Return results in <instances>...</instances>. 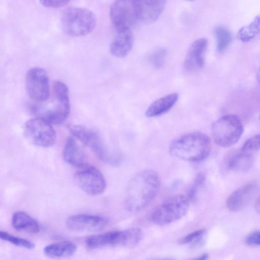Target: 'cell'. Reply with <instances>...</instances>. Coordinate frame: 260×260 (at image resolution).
Instances as JSON below:
<instances>
[{
	"mask_svg": "<svg viewBox=\"0 0 260 260\" xmlns=\"http://www.w3.org/2000/svg\"><path fill=\"white\" fill-rule=\"evenodd\" d=\"M160 185V177L153 170H144L136 174L127 186L125 200L126 210L136 212L144 209L156 196Z\"/></svg>",
	"mask_w": 260,
	"mask_h": 260,
	"instance_id": "1",
	"label": "cell"
},
{
	"mask_svg": "<svg viewBox=\"0 0 260 260\" xmlns=\"http://www.w3.org/2000/svg\"><path fill=\"white\" fill-rule=\"evenodd\" d=\"M211 145L209 137L200 132L187 134L173 141L170 152L174 156L191 162L206 158L210 154Z\"/></svg>",
	"mask_w": 260,
	"mask_h": 260,
	"instance_id": "2",
	"label": "cell"
},
{
	"mask_svg": "<svg viewBox=\"0 0 260 260\" xmlns=\"http://www.w3.org/2000/svg\"><path fill=\"white\" fill-rule=\"evenodd\" d=\"M63 31L72 37H81L91 33L96 24L95 14L90 10L81 7H70L61 16Z\"/></svg>",
	"mask_w": 260,
	"mask_h": 260,
	"instance_id": "3",
	"label": "cell"
},
{
	"mask_svg": "<svg viewBox=\"0 0 260 260\" xmlns=\"http://www.w3.org/2000/svg\"><path fill=\"white\" fill-rule=\"evenodd\" d=\"M53 105L45 109L35 108L34 112L52 124L63 123L69 117L70 112L69 89L62 81L56 80L53 85Z\"/></svg>",
	"mask_w": 260,
	"mask_h": 260,
	"instance_id": "4",
	"label": "cell"
},
{
	"mask_svg": "<svg viewBox=\"0 0 260 260\" xmlns=\"http://www.w3.org/2000/svg\"><path fill=\"white\" fill-rule=\"evenodd\" d=\"M211 129L216 144L221 147H228L236 144L240 139L243 126L238 115L228 114L215 121Z\"/></svg>",
	"mask_w": 260,
	"mask_h": 260,
	"instance_id": "5",
	"label": "cell"
},
{
	"mask_svg": "<svg viewBox=\"0 0 260 260\" xmlns=\"http://www.w3.org/2000/svg\"><path fill=\"white\" fill-rule=\"evenodd\" d=\"M187 196L177 194L167 199L153 212L151 219L156 224L166 225L182 218L189 209Z\"/></svg>",
	"mask_w": 260,
	"mask_h": 260,
	"instance_id": "6",
	"label": "cell"
},
{
	"mask_svg": "<svg viewBox=\"0 0 260 260\" xmlns=\"http://www.w3.org/2000/svg\"><path fill=\"white\" fill-rule=\"evenodd\" d=\"M24 133L30 142L39 147H50L56 141V135L52 124L42 117L37 116L27 120Z\"/></svg>",
	"mask_w": 260,
	"mask_h": 260,
	"instance_id": "7",
	"label": "cell"
},
{
	"mask_svg": "<svg viewBox=\"0 0 260 260\" xmlns=\"http://www.w3.org/2000/svg\"><path fill=\"white\" fill-rule=\"evenodd\" d=\"M27 93L33 101L42 103L50 95L49 78L47 72L39 67L29 69L25 77Z\"/></svg>",
	"mask_w": 260,
	"mask_h": 260,
	"instance_id": "8",
	"label": "cell"
},
{
	"mask_svg": "<svg viewBox=\"0 0 260 260\" xmlns=\"http://www.w3.org/2000/svg\"><path fill=\"white\" fill-rule=\"evenodd\" d=\"M110 17L117 32L131 30L138 21L133 0H115L110 8Z\"/></svg>",
	"mask_w": 260,
	"mask_h": 260,
	"instance_id": "9",
	"label": "cell"
},
{
	"mask_svg": "<svg viewBox=\"0 0 260 260\" xmlns=\"http://www.w3.org/2000/svg\"><path fill=\"white\" fill-rule=\"evenodd\" d=\"M68 128L72 136L88 147L99 159L106 162L110 161L108 151L97 132L78 124L71 125Z\"/></svg>",
	"mask_w": 260,
	"mask_h": 260,
	"instance_id": "10",
	"label": "cell"
},
{
	"mask_svg": "<svg viewBox=\"0 0 260 260\" xmlns=\"http://www.w3.org/2000/svg\"><path fill=\"white\" fill-rule=\"evenodd\" d=\"M75 180L83 191L91 196L101 194L104 192L107 186L103 174L93 167H83L75 174Z\"/></svg>",
	"mask_w": 260,
	"mask_h": 260,
	"instance_id": "11",
	"label": "cell"
},
{
	"mask_svg": "<svg viewBox=\"0 0 260 260\" xmlns=\"http://www.w3.org/2000/svg\"><path fill=\"white\" fill-rule=\"evenodd\" d=\"M107 224L106 219L99 215L79 214L70 216L67 226L71 231L79 232H95L102 230Z\"/></svg>",
	"mask_w": 260,
	"mask_h": 260,
	"instance_id": "12",
	"label": "cell"
},
{
	"mask_svg": "<svg viewBox=\"0 0 260 260\" xmlns=\"http://www.w3.org/2000/svg\"><path fill=\"white\" fill-rule=\"evenodd\" d=\"M167 0H133L138 21L150 24L157 20Z\"/></svg>",
	"mask_w": 260,
	"mask_h": 260,
	"instance_id": "13",
	"label": "cell"
},
{
	"mask_svg": "<svg viewBox=\"0 0 260 260\" xmlns=\"http://www.w3.org/2000/svg\"><path fill=\"white\" fill-rule=\"evenodd\" d=\"M258 189V185L255 182L246 184L238 188L227 199V209L234 212L243 210L254 198Z\"/></svg>",
	"mask_w": 260,
	"mask_h": 260,
	"instance_id": "14",
	"label": "cell"
},
{
	"mask_svg": "<svg viewBox=\"0 0 260 260\" xmlns=\"http://www.w3.org/2000/svg\"><path fill=\"white\" fill-rule=\"evenodd\" d=\"M207 47L208 41L205 38L197 39L191 44L184 62V68L186 71L194 73L203 67Z\"/></svg>",
	"mask_w": 260,
	"mask_h": 260,
	"instance_id": "15",
	"label": "cell"
},
{
	"mask_svg": "<svg viewBox=\"0 0 260 260\" xmlns=\"http://www.w3.org/2000/svg\"><path fill=\"white\" fill-rule=\"evenodd\" d=\"M122 231H111L89 237L86 240V244L90 249L122 246Z\"/></svg>",
	"mask_w": 260,
	"mask_h": 260,
	"instance_id": "16",
	"label": "cell"
},
{
	"mask_svg": "<svg viewBox=\"0 0 260 260\" xmlns=\"http://www.w3.org/2000/svg\"><path fill=\"white\" fill-rule=\"evenodd\" d=\"M62 156L69 165L76 167H84L87 165L86 158L75 138L69 137L65 143Z\"/></svg>",
	"mask_w": 260,
	"mask_h": 260,
	"instance_id": "17",
	"label": "cell"
},
{
	"mask_svg": "<svg viewBox=\"0 0 260 260\" xmlns=\"http://www.w3.org/2000/svg\"><path fill=\"white\" fill-rule=\"evenodd\" d=\"M134 42V36L131 30L117 32L110 46L111 54L115 57L122 58L132 50Z\"/></svg>",
	"mask_w": 260,
	"mask_h": 260,
	"instance_id": "18",
	"label": "cell"
},
{
	"mask_svg": "<svg viewBox=\"0 0 260 260\" xmlns=\"http://www.w3.org/2000/svg\"><path fill=\"white\" fill-rule=\"evenodd\" d=\"M178 98V94L174 92L155 101L148 107L145 115L153 117L165 114L174 106Z\"/></svg>",
	"mask_w": 260,
	"mask_h": 260,
	"instance_id": "19",
	"label": "cell"
},
{
	"mask_svg": "<svg viewBox=\"0 0 260 260\" xmlns=\"http://www.w3.org/2000/svg\"><path fill=\"white\" fill-rule=\"evenodd\" d=\"M12 225L16 230L31 234L40 231L39 223L23 211L15 212L12 217Z\"/></svg>",
	"mask_w": 260,
	"mask_h": 260,
	"instance_id": "20",
	"label": "cell"
},
{
	"mask_svg": "<svg viewBox=\"0 0 260 260\" xmlns=\"http://www.w3.org/2000/svg\"><path fill=\"white\" fill-rule=\"evenodd\" d=\"M77 249L75 244L67 241L48 245L44 247L43 252L48 257L60 258L74 255Z\"/></svg>",
	"mask_w": 260,
	"mask_h": 260,
	"instance_id": "21",
	"label": "cell"
},
{
	"mask_svg": "<svg viewBox=\"0 0 260 260\" xmlns=\"http://www.w3.org/2000/svg\"><path fill=\"white\" fill-rule=\"evenodd\" d=\"M253 163V155L247 151H242L230 158L227 164V167L232 171L245 172L249 170Z\"/></svg>",
	"mask_w": 260,
	"mask_h": 260,
	"instance_id": "22",
	"label": "cell"
},
{
	"mask_svg": "<svg viewBox=\"0 0 260 260\" xmlns=\"http://www.w3.org/2000/svg\"><path fill=\"white\" fill-rule=\"evenodd\" d=\"M260 34V14L256 15L248 25L241 27L238 31L237 37L243 43L249 42Z\"/></svg>",
	"mask_w": 260,
	"mask_h": 260,
	"instance_id": "23",
	"label": "cell"
},
{
	"mask_svg": "<svg viewBox=\"0 0 260 260\" xmlns=\"http://www.w3.org/2000/svg\"><path fill=\"white\" fill-rule=\"evenodd\" d=\"M214 34L216 42V50L219 53L222 52L232 41V34L227 28L222 25L216 26Z\"/></svg>",
	"mask_w": 260,
	"mask_h": 260,
	"instance_id": "24",
	"label": "cell"
},
{
	"mask_svg": "<svg viewBox=\"0 0 260 260\" xmlns=\"http://www.w3.org/2000/svg\"><path fill=\"white\" fill-rule=\"evenodd\" d=\"M143 238V232L139 228H133L122 231V246L134 248Z\"/></svg>",
	"mask_w": 260,
	"mask_h": 260,
	"instance_id": "25",
	"label": "cell"
},
{
	"mask_svg": "<svg viewBox=\"0 0 260 260\" xmlns=\"http://www.w3.org/2000/svg\"><path fill=\"white\" fill-rule=\"evenodd\" d=\"M1 239L7 241L15 246L21 247L27 249H32L35 248V244L27 239L12 235L6 232H0Z\"/></svg>",
	"mask_w": 260,
	"mask_h": 260,
	"instance_id": "26",
	"label": "cell"
},
{
	"mask_svg": "<svg viewBox=\"0 0 260 260\" xmlns=\"http://www.w3.org/2000/svg\"><path fill=\"white\" fill-rule=\"evenodd\" d=\"M166 55V50L165 48H159L152 53L149 57V60L154 67L159 68L164 64Z\"/></svg>",
	"mask_w": 260,
	"mask_h": 260,
	"instance_id": "27",
	"label": "cell"
},
{
	"mask_svg": "<svg viewBox=\"0 0 260 260\" xmlns=\"http://www.w3.org/2000/svg\"><path fill=\"white\" fill-rule=\"evenodd\" d=\"M206 179V175L203 172L198 174L195 179L194 184L189 190L188 195L190 201H193L196 199L197 192L199 188L202 186Z\"/></svg>",
	"mask_w": 260,
	"mask_h": 260,
	"instance_id": "28",
	"label": "cell"
},
{
	"mask_svg": "<svg viewBox=\"0 0 260 260\" xmlns=\"http://www.w3.org/2000/svg\"><path fill=\"white\" fill-rule=\"evenodd\" d=\"M260 150V134L248 139L244 143L242 151H254Z\"/></svg>",
	"mask_w": 260,
	"mask_h": 260,
	"instance_id": "29",
	"label": "cell"
},
{
	"mask_svg": "<svg viewBox=\"0 0 260 260\" xmlns=\"http://www.w3.org/2000/svg\"><path fill=\"white\" fill-rule=\"evenodd\" d=\"M205 233V230L203 229L191 232L180 239V243L181 244H187L191 242L197 243L202 239Z\"/></svg>",
	"mask_w": 260,
	"mask_h": 260,
	"instance_id": "30",
	"label": "cell"
},
{
	"mask_svg": "<svg viewBox=\"0 0 260 260\" xmlns=\"http://www.w3.org/2000/svg\"><path fill=\"white\" fill-rule=\"evenodd\" d=\"M40 4L45 7L56 8L67 5L70 0H39Z\"/></svg>",
	"mask_w": 260,
	"mask_h": 260,
	"instance_id": "31",
	"label": "cell"
},
{
	"mask_svg": "<svg viewBox=\"0 0 260 260\" xmlns=\"http://www.w3.org/2000/svg\"><path fill=\"white\" fill-rule=\"evenodd\" d=\"M245 243L250 246L260 245V230L249 234L245 238Z\"/></svg>",
	"mask_w": 260,
	"mask_h": 260,
	"instance_id": "32",
	"label": "cell"
},
{
	"mask_svg": "<svg viewBox=\"0 0 260 260\" xmlns=\"http://www.w3.org/2000/svg\"><path fill=\"white\" fill-rule=\"evenodd\" d=\"M254 208L256 211L260 214V196L257 198L255 201Z\"/></svg>",
	"mask_w": 260,
	"mask_h": 260,
	"instance_id": "33",
	"label": "cell"
},
{
	"mask_svg": "<svg viewBox=\"0 0 260 260\" xmlns=\"http://www.w3.org/2000/svg\"><path fill=\"white\" fill-rule=\"evenodd\" d=\"M208 257V255L206 253H204L201 256H200L199 257H197L196 259H201V260H204L207 259Z\"/></svg>",
	"mask_w": 260,
	"mask_h": 260,
	"instance_id": "34",
	"label": "cell"
},
{
	"mask_svg": "<svg viewBox=\"0 0 260 260\" xmlns=\"http://www.w3.org/2000/svg\"><path fill=\"white\" fill-rule=\"evenodd\" d=\"M256 79H257V82L260 86V67L258 69L257 73H256Z\"/></svg>",
	"mask_w": 260,
	"mask_h": 260,
	"instance_id": "35",
	"label": "cell"
},
{
	"mask_svg": "<svg viewBox=\"0 0 260 260\" xmlns=\"http://www.w3.org/2000/svg\"><path fill=\"white\" fill-rule=\"evenodd\" d=\"M186 1H195V0H186Z\"/></svg>",
	"mask_w": 260,
	"mask_h": 260,
	"instance_id": "36",
	"label": "cell"
},
{
	"mask_svg": "<svg viewBox=\"0 0 260 260\" xmlns=\"http://www.w3.org/2000/svg\"><path fill=\"white\" fill-rule=\"evenodd\" d=\"M259 120H260V115H259Z\"/></svg>",
	"mask_w": 260,
	"mask_h": 260,
	"instance_id": "37",
	"label": "cell"
}]
</instances>
